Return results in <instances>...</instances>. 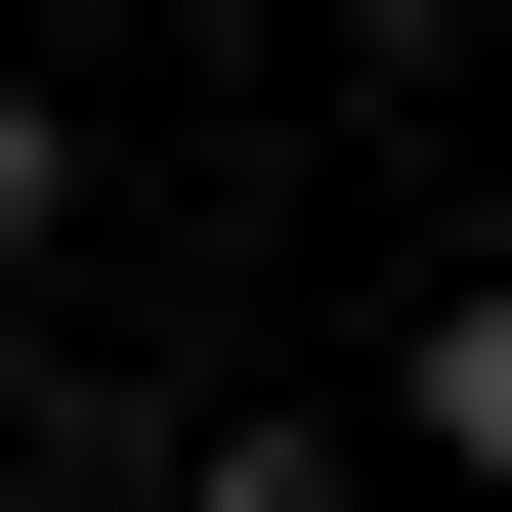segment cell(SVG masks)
<instances>
[{
    "label": "cell",
    "instance_id": "6da1fadb",
    "mask_svg": "<svg viewBox=\"0 0 512 512\" xmlns=\"http://www.w3.org/2000/svg\"><path fill=\"white\" fill-rule=\"evenodd\" d=\"M384 470H427V512H512V256H470V299H384Z\"/></svg>",
    "mask_w": 512,
    "mask_h": 512
},
{
    "label": "cell",
    "instance_id": "7a4b0ae2",
    "mask_svg": "<svg viewBox=\"0 0 512 512\" xmlns=\"http://www.w3.org/2000/svg\"><path fill=\"white\" fill-rule=\"evenodd\" d=\"M171 512H384V470L299 427V384H214V427H171Z\"/></svg>",
    "mask_w": 512,
    "mask_h": 512
},
{
    "label": "cell",
    "instance_id": "3957f363",
    "mask_svg": "<svg viewBox=\"0 0 512 512\" xmlns=\"http://www.w3.org/2000/svg\"><path fill=\"white\" fill-rule=\"evenodd\" d=\"M43 256H86V86L0 43V299H43Z\"/></svg>",
    "mask_w": 512,
    "mask_h": 512
},
{
    "label": "cell",
    "instance_id": "277c9868",
    "mask_svg": "<svg viewBox=\"0 0 512 512\" xmlns=\"http://www.w3.org/2000/svg\"><path fill=\"white\" fill-rule=\"evenodd\" d=\"M299 43H470V0H299Z\"/></svg>",
    "mask_w": 512,
    "mask_h": 512
}]
</instances>
